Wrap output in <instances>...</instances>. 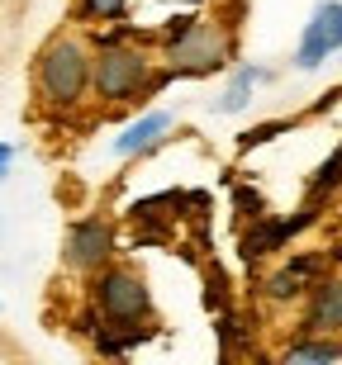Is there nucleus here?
Instances as JSON below:
<instances>
[{
	"label": "nucleus",
	"mask_w": 342,
	"mask_h": 365,
	"mask_svg": "<svg viewBox=\"0 0 342 365\" xmlns=\"http://www.w3.org/2000/svg\"><path fill=\"white\" fill-rule=\"evenodd\" d=\"M300 119H309V114H290V119H266V123H252V128H243V133H238V152L266 148L271 138L290 133V128H300Z\"/></svg>",
	"instance_id": "14"
},
{
	"label": "nucleus",
	"mask_w": 342,
	"mask_h": 365,
	"mask_svg": "<svg viewBox=\"0 0 342 365\" xmlns=\"http://www.w3.org/2000/svg\"><path fill=\"white\" fill-rule=\"evenodd\" d=\"M171 128H176V114H171V109H143L138 119H129L119 128V138L110 143V152L119 157V162L148 157V152H157L166 138H171Z\"/></svg>",
	"instance_id": "8"
},
{
	"label": "nucleus",
	"mask_w": 342,
	"mask_h": 365,
	"mask_svg": "<svg viewBox=\"0 0 342 365\" xmlns=\"http://www.w3.org/2000/svg\"><path fill=\"white\" fill-rule=\"evenodd\" d=\"M238 57V34H233L228 19H209V14H200L181 38H171L162 48V62L171 67V76L176 81H186V76H214V71H223Z\"/></svg>",
	"instance_id": "3"
},
{
	"label": "nucleus",
	"mask_w": 342,
	"mask_h": 365,
	"mask_svg": "<svg viewBox=\"0 0 342 365\" xmlns=\"http://www.w3.org/2000/svg\"><path fill=\"white\" fill-rule=\"evenodd\" d=\"M91 304L100 309L105 327H148L152 323V289L134 266H100L91 275Z\"/></svg>",
	"instance_id": "4"
},
{
	"label": "nucleus",
	"mask_w": 342,
	"mask_h": 365,
	"mask_svg": "<svg viewBox=\"0 0 342 365\" xmlns=\"http://www.w3.org/2000/svg\"><path fill=\"white\" fill-rule=\"evenodd\" d=\"M10 166H14V143H0V185L10 176Z\"/></svg>",
	"instance_id": "18"
},
{
	"label": "nucleus",
	"mask_w": 342,
	"mask_h": 365,
	"mask_svg": "<svg viewBox=\"0 0 342 365\" xmlns=\"http://www.w3.org/2000/svg\"><path fill=\"white\" fill-rule=\"evenodd\" d=\"M129 0H76L71 5V24H119Z\"/></svg>",
	"instance_id": "15"
},
{
	"label": "nucleus",
	"mask_w": 342,
	"mask_h": 365,
	"mask_svg": "<svg viewBox=\"0 0 342 365\" xmlns=\"http://www.w3.org/2000/svg\"><path fill=\"white\" fill-rule=\"evenodd\" d=\"M114 252H119L114 218L110 214H81V218H71L67 232H62V252H57V261H62V271L91 280L100 266L114 261Z\"/></svg>",
	"instance_id": "5"
},
{
	"label": "nucleus",
	"mask_w": 342,
	"mask_h": 365,
	"mask_svg": "<svg viewBox=\"0 0 342 365\" xmlns=\"http://www.w3.org/2000/svg\"><path fill=\"white\" fill-rule=\"evenodd\" d=\"M295 332H323V337H342V271H328L323 280L304 294V313Z\"/></svg>",
	"instance_id": "9"
},
{
	"label": "nucleus",
	"mask_w": 342,
	"mask_h": 365,
	"mask_svg": "<svg viewBox=\"0 0 342 365\" xmlns=\"http://www.w3.org/2000/svg\"><path fill=\"white\" fill-rule=\"evenodd\" d=\"M328 271H333V252H295L286 266H276V271L257 284V294L266 299V304H276V309L304 304V294H309Z\"/></svg>",
	"instance_id": "6"
},
{
	"label": "nucleus",
	"mask_w": 342,
	"mask_h": 365,
	"mask_svg": "<svg viewBox=\"0 0 342 365\" xmlns=\"http://www.w3.org/2000/svg\"><path fill=\"white\" fill-rule=\"evenodd\" d=\"M214 332H219V356H223V361H233V356H238V341L247 337L243 318H238V313H233V309L214 313Z\"/></svg>",
	"instance_id": "16"
},
{
	"label": "nucleus",
	"mask_w": 342,
	"mask_h": 365,
	"mask_svg": "<svg viewBox=\"0 0 342 365\" xmlns=\"http://www.w3.org/2000/svg\"><path fill=\"white\" fill-rule=\"evenodd\" d=\"M171 81H176L171 67H166V62L157 67V57L143 53V38H124V43L96 48V86H91V95H96L105 109L143 105V100H152L157 91H166Z\"/></svg>",
	"instance_id": "2"
},
{
	"label": "nucleus",
	"mask_w": 342,
	"mask_h": 365,
	"mask_svg": "<svg viewBox=\"0 0 342 365\" xmlns=\"http://www.w3.org/2000/svg\"><path fill=\"white\" fill-rule=\"evenodd\" d=\"M261 81H271V71H266V67H252V62H243V67L228 76L223 95L214 100V114H243L247 100H252V91H257Z\"/></svg>",
	"instance_id": "12"
},
{
	"label": "nucleus",
	"mask_w": 342,
	"mask_h": 365,
	"mask_svg": "<svg viewBox=\"0 0 342 365\" xmlns=\"http://www.w3.org/2000/svg\"><path fill=\"white\" fill-rule=\"evenodd\" d=\"M333 53H342V0H318L304 19L300 48H295V71H318Z\"/></svg>",
	"instance_id": "7"
},
{
	"label": "nucleus",
	"mask_w": 342,
	"mask_h": 365,
	"mask_svg": "<svg viewBox=\"0 0 342 365\" xmlns=\"http://www.w3.org/2000/svg\"><path fill=\"white\" fill-rule=\"evenodd\" d=\"M342 190V148H333L323 162L314 166V176H309V185H304V200H318V204H328L333 195Z\"/></svg>",
	"instance_id": "13"
},
{
	"label": "nucleus",
	"mask_w": 342,
	"mask_h": 365,
	"mask_svg": "<svg viewBox=\"0 0 342 365\" xmlns=\"http://www.w3.org/2000/svg\"><path fill=\"white\" fill-rule=\"evenodd\" d=\"M342 361V337H323V332H295L281 346V365H328Z\"/></svg>",
	"instance_id": "11"
},
{
	"label": "nucleus",
	"mask_w": 342,
	"mask_h": 365,
	"mask_svg": "<svg viewBox=\"0 0 342 365\" xmlns=\"http://www.w3.org/2000/svg\"><path fill=\"white\" fill-rule=\"evenodd\" d=\"M91 86H96V43L81 38L76 29L53 34L34 57V91H39L43 109L71 114L86 105Z\"/></svg>",
	"instance_id": "1"
},
{
	"label": "nucleus",
	"mask_w": 342,
	"mask_h": 365,
	"mask_svg": "<svg viewBox=\"0 0 342 365\" xmlns=\"http://www.w3.org/2000/svg\"><path fill=\"white\" fill-rule=\"evenodd\" d=\"M238 209H252V218H257V214H266L261 195H257V190H247V185H238Z\"/></svg>",
	"instance_id": "17"
},
{
	"label": "nucleus",
	"mask_w": 342,
	"mask_h": 365,
	"mask_svg": "<svg viewBox=\"0 0 342 365\" xmlns=\"http://www.w3.org/2000/svg\"><path fill=\"white\" fill-rule=\"evenodd\" d=\"M290 237H295V232H290L286 218H276V214H257V218H252V228L243 232V242H238V257H243L247 266H257V261L276 257V252H281V247H286Z\"/></svg>",
	"instance_id": "10"
}]
</instances>
